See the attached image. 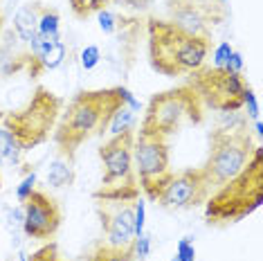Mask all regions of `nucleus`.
Masks as SVG:
<instances>
[{
    "label": "nucleus",
    "mask_w": 263,
    "mask_h": 261,
    "mask_svg": "<svg viewBox=\"0 0 263 261\" xmlns=\"http://www.w3.org/2000/svg\"><path fill=\"white\" fill-rule=\"evenodd\" d=\"M254 151L256 144L252 135L241 126L212 130L209 133V153L205 164H202L212 194L218 187H223L227 180L241 174L250 160L254 158Z\"/></svg>",
    "instance_id": "obj_5"
},
{
    "label": "nucleus",
    "mask_w": 263,
    "mask_h": 261,
    "mask_svg": "<svg viewBox=\"0 0 263 261\" xmlns=\"http://www.w3.org/2000/svg\"><path fill=\"white\" fill-rule=\"evenodd\" d=\"M169 23L182 32L212 41V29L225 18V7L218 0H169Z\"/></svg>",
    "instance_id": "obj_12"
},
{
    "label": "nucleus",
    "mask_w": 263,
    "mask_h": 261,
    "mask_svg": "<svg viewBox=\"0 0 263 261\" xmlns=\"http://www.w3.org/2000/svg\"><path fill=\"white\" fill-rule=\"evenodd\" d=\"M124 106L119 86L101 90H81L70 99L61 122L54 130V144L59 156L74 160L83 142L108 128L112 115Z\"/></svg>",
    "instance_id": "obj_1"
},
{
    "label": "nucleus",
    "mask_w": 263,
    "mask_h": 261,
    "mask_svg": "<svg viewBox=\"0 0 263 261\" xmlns=\"http://www.w3.org/2000/svg\"><path fill=\"white\" fill-rule=\"evenodd\" d=\"M61 108H63L61 97L52 90H47V88L39 86L29 97V102L21 110L7 113L3 117V122L5 128L18 142L21 149L29 151L50 138V130L54 128Z\"/></svg>",
    "instance_id": "obj_6"
},
{
    "label": "nucleus",
    "mask_w": 263,
    "mask_h": 261,
    "mask_svg": "<svg viewBox=\"0 0 263 261\" xmlns=\"http://www.w3.org/2000/svg\"><path fill=\"white\" fill-rule=\"evenodd\" d=\"M209 196H212V189L202 167L182 169L171 171L169 180L164 182L162 192L155 198V205L164 210H191V207L205 205Z\"/></svg>",
    "instance_id": "obj_11"
},
{
    "label": "nucleus",
    "mask_w": 263,
    "mask_h": 261,
    "mask_svg": "<svg viewBox=\"0 0 263 261\" xmlns=\"http://www.w3.org/2000/svg\"><path fill=\"white\" fill-rule=\"evenodd\" d=\"M5 115H7V113H5V110H0V120H3V117H5Z\"/></svg>",
    "instance_id": "obj_35"
},
{
    "label": "nucleus",
    "mask_w": 263,
    "mask_h": 261,
    "mask_svg": "<svg viewBox=\"0 0 263 261\" xmlns=\"http://www.w3.org/2000/svg\"><path fill=\"white\" fill-rule=\"evenodd\" d=\"M205 117V106L191 86H178L160 95H153L146 106V115L140 130L169 138L182 126H198Z\"/></svg>",
    "instance_id": "obj_4"
},
{
    "label": "nucleus",
    "mask_w": 263,
    "mask_h": 261,
    "mask_svg": "<svg viewBox=\"0 0 263 261\" xmlns=\"http://www.w3.org/2000/svg\"><path fill=\"white\" fill-rule=\"evenodd\" d=\"M176 257L178 261H196V248L189 236H182L176 246Z\"/></svg>",
    "instance_id": "obj_28"
},
{
    "label": "nucleus",
    "mask_w": 263,
    "mask_h": 261,
    "mask_svg": "<svg viewBox=\"0 0 263 261\" xmlns=\"http://www.w3.org/2000/svg\"><path fill=\"white\" fill-rule=\"evenodd\" d=\"M146 34L151 68L164 77H189L205 65L212 50L209 39L191 36L169 21L148 18Z\"/></svg>",
    "instance_id": "obj_2"
},
{
    "label": "nucleus",
    "mask_w": 263,
    "mask_h": 261,
    "mask_svg": "<svg viewBox=\"0 0 263 261\" xmlns=\"http://www.w3.org/2000/svg\"><path fill=\"white\" fill-rule=\"evenodd\" d=\"M18 261H29V254H25L21 250V254H18Z\"/></svg>",
    "instance_id": "obj_33"
},
{
    "label": "nucleus",
    "mask_w": 263,
    "mask_h": 261,
    "mask_svg": "<svg viewBox=\"0 0 263 261\" xmlns=\"http://www.w3.org/2000/svg\"><path fill=\"white\" fill-rule=\"evenodd\" d=\"M29 261H61V257H59V248L57 243H45L43 248H39L34 254H29Z\"/></svg>",
    "instance_id": "obj_26"
},
{
    "label": "nucleus",
    "mask_w": 263,
    "mask_h": 261,
    "mask_svg": "<svg viewBox=\"0 0 263 261\" xmlns=\"http://www.w3.org/2000/svg\"><path fill=\"white\" fill-rule=\"evenodd\" d=\"M243 106L248 108V117H250V120H259L261 108H259V102H256V95H254V90L250 86L243 90Z\"/></svg>",
    "instance_id": "obj_29"
},
{
    "label": "nucleus",
    "mask_w": 263,
    "mask_h": 261,
    "mask_svg": "<svg viewBox=\"0 0 263 261\" xmlns=\"http://www.w3.org/2000/svg\"><path fill=\"white\" fill-rule=\"evenodd\" d=\"M225 70L243 74V54H241L238 50H234V52L230 54V59H227V63H225Z\"/></svg>",
    "instance_id": "obj_30"
},
{
    "label": "nucleus",
    "mask_w": 263,
    "mask_h": 261,
    "mask_svg": "<svg viewBox=\"0 0 263 261\" xmlns=\"http://www.w3.org/2000/svg\"><path fill=\"white\" fill-rule=\"evenodd\" d=\"M133 124H135V110H130L128 106H122V108L112 115V120L106 130H108L112 138V135H119V133H124V130H130Z\"/></svg>",
    "instance_id": "obj_20"
},
{
    "label": "nucleus",
    "mask_w": 263,
    "mask_h": 261,
    "mask_svg": "<svg viewBox=\"0 0 263 261\" xmlns=\"http://www.w3.org/2000/svg\"><path fill=\"white\" fill-rule=\"evenodd\" d=\"M23 153L25 151L18 146L14 135L5 126H0V164H11V167H16V164H21Z\"/></svg>",
    "instance_id": "obj_16"
},
{
    "label": "nucleus",
    "mask_w": 263,
    "mask_h": 261,
    "mask_svg": "<svg viewBox=\"0 0 263 261\" xmlns=\"http://www.w3.org/2000/svg\"><path fill=\"white\" fill-rule=\"evenodd\" d=\"M23 210H25L23 232H25V236H29V239L50 241L52 236L59 232V228H61V221H63L61 207L45 192L34 189L32 196L23 203Z\"/></svg>",
    "instance_id": "obj_13"
},
{
    "label": "nucleus",
    "mask_w": 263,
    "mask_h": 261,
    "mask_svg": "<svg viewBox=\"0 0 263 261\" xmlns=\"http://www.w3.org/2000/svg\"><path fill=\"white\" fill-rule=\"evenodd\" d=\"M151 243H153V236L148 234V232H142L137 239L133 241V254H135V259H140V261H144L148 254H151Z\"/></svg>",
    "instance_id": "obj_25"
},
{
    "label": "nucleus",
    "mask_w": 263,
    "mask_h": 261,
    "mask_svg": "<svg viewBox=\"0 0 263 261\" xmlns=\"http://www.w3.org/2000/svg\"><path fill=\"white\" fill-rule=\"evenodd\" d=\"M254 133H256V138H263V124H261V117L259 120H254Z\"/></svg>",
    "instance_id": "obj_32"
},
{
    "label": "nucleus",
    "mask_w": 263,
    "mask_h": 261,
    "mask_svg": "<svg viewBox=\"0 0 263 261\" xmlns=\"http://www.w3.org/2000/svg\"><path fill=\"white\" fill-rule=\"evenodd\" d=\"M171 261H178V257H176V254H173V257H171Z\"/></svg>",
    "instance_id": "obj_37"
},
{
    "label": "nucleus",
    "mask_w": 263,
    "mask_h": 261,
    "mask_svg": "<svg viewBox=\"0 0 263 261\" xmlns=\"http://www.w3.org/2000/svg\"><path fill=\"white\" fill-rule=\"evenodd\" d=\"M36 34L43 39H59L61 36V16L57 9H50L43 5V11L36 23Z\"/></svg>",
    "instance_id": "obj_17"
},
{
    "label": "nucleus",
    "mask_w": 263,
    "mask_h": 261,
    "mask_svg": "<svg viewBox=\"0 0 263 261\" xmlns=\"http://www.w3.org/2000/svg\"><path fill=\"white\" fill-rule=\"evenodd\" d=\"M101 61V50L97 45H86L79 54V63L83 70H95Z\"/></svg>",
    "instance_id": "obj_22"
},
{
    "label": "nucleus",
    "mask_w": 263,
    "mask_h": 261,
    "mask_svg": "<svg viewBox=\"0 0 263 261\" xmlns=\"http://www.w3.org/2000/svg\"><path fill=\"white\" fill-rule=\"evenodd\" d=\"M88 261H135L133 248H115L108 243H99L95 246Z\"/></svg>",
    "instance_id": "obj_18"
},
{
    "label": "nucleus",
    "mask_w": 263,
    "mask_h": 261,
    "mask_svg": "<svg viewBox=\"0 0 263 261\" xmlns=\"http://www.w3.org/2000/svg\"><path fill=\"white\" fill-rule=\"evenodd\" d=\"M218 3H220V5H223V7H225V5H227V3H230V0H218Z\"/></svg>",
    "instance_id": "obj_34"
},
{
    "label": "nucleus",
    "mask_w": 263,
    "mask_h": 261,
    "mask_svg": "<svg viewBox=\"0 0 263 261\" xmlns=\"http://www.w3.org/2000/svg\"><path fill=\"white\" fill-rule=\"evenodd\" d=\"M133 140H135V130L130 128L119 135H112L108 142H104L99 146V160L104 164V171H101V187L97 192L104 194L140 192L133 167Z\"/></svg>",
    "instance_id": "obj_9"
},
{
    "label": "nucleus",
    "mask_w": 263,
    "mask_h": 261,
    "mask_svg": "<svg viewBox=\"0 0 263 261\" xmlns=\"http://www.w3.org/2000/svg\"><path fill=\"white\" fill-rule=\"evenodd\" d=\"M0 23H3V18H0Z\"/></svg>",
    "instance_id": "obj_39"
},
{
    "label": "nucleus",
    "mask_w": 263,
    "mask_h": 261,
    "mask_svg": "<svg viewBox=\"0 0 263 261\" xmlns=\"http://www.w3.org/2000/svg\"><path fill=\"white\" fill-rule=\"evenodd\" d=\"M187 86L194 88V92L207 108L218 113H238L243 108V90L248 88V81L238 72L202 65L200 70L189 74Z\"/></svg>",
    "instance_id": "obj_7"
},
{
    "label": "nucleus",
    "mask_w": 263,
    "mask_h": 261,
    "mask_svg": "<svg viewBox=\"0 0 263 261\" xmlns=\"http://www.w3.org/2000/svg\"><path fill=\"white\" fill-rule=\"evenodd\" d=\"M41 11H43V5L41 3H25L18 11H16V16H14V34L18 36V41L27 43V41L36 34V23H39Z\"/></svg>",
    "instance_id": "obj_14"
},
{
    "label": "nucleus",
    "mask_w": 263,
    "mask_h": 261,
    "mask_svg": "<svg viewBox=\"0 0 263 261\" xmlns=\"http://www.w3.org/2000/svg\"><path fill=\"white\" fill-rule=\"evenodd\" d=\"M0 192H3V178H0Z\"/></svg>",
    "instance_id": "obj_36"
},
{
    "label": "nucleus",
    "mask_w": 263,
    "mask_h": 261,
    "mask_svg": "<svg viewBox=\"0 0 263 261\" xmlns=\"http://www.w3.org/2000/svg\"><path fill=\"white\" fill-rule=\"evenodd\" d=\"M74 182V160L57 156L47 167V185L63 189Z\"/></svg>",
    "instance_id": "obj_15"
},
{
    "label": "nucleus",
    "mask_w": 263,
    "mask_h": 261,
    "mask_svg": "<svg viewBox=\"0 0 263 261\" xmlns=\"http://www.w3.org/2000/svg\"><path fill=\"white\" fill-rule=\"evenodd\" d=\"M126 21H128L126 16H119V14H115V11H110V9H99L97 11V25H99V29L106 34V36L117 34L119 29L124 27V23Z\"/></svg>",
    "instance_id": "obj_19"
},
{
    "label": "nucleus",
    "mask_w": 263,
    "mask_h": 261,
    "mask_svg": "<svg viewBox=\"0 0 263 261\" xmlns=\"http://www.w3.org/2000/svg\"><path fill=\"white\" fill-rule=\"evenodd\" d=\"M110 3L112 0H70L77 18H88L90 14H97L99 9H106V5Z\"/></svg>",
    "instance_id": "obj_21"
},
{
    "label": "nucleus",
    "mask_w": 263,
    "mask_h": 261,
    "mask_svg": "<svg viewBox=\"0 0 263 261\" xmlns=\"http://www.w3.org/2000/svg\"><path fill=\"white\" fill-rule=\"evenodd\" d=\"M7 261H14V259H7Z\"/></svg>",
    "instance_id": "obj_38"
},
{
    "label": "nucleus",
    "mask_w": 263,
    "mask_h": 261,
    "mask_svg": "<svg viewBox=\"0 0 263 261\" xmlns=\"http://www.w3.org/2000/svg\"><path fill=\"white\" fill-rule=\"evenodd\" d=\"M140 192L133 194H104L95 192L97 214L101 230L106 234V243L115 248H133L135 225H133V203Z\"/></svg>",
    "instance_id": "obj_10"
},
{
    "label": "nucleus",
    "mask_w": 263,
    "mask_h": 261,
    "mask_svg": "<svg viewBox=\"0 0 263 261\" xmlns=\"http://www.w3.org/2000/svg\"><path fill=\"white\" fill-rule=\"evenodd\" d=\"M34 189H36V171H29V174L23 178V182L18 185V189H16V200L23 205L29 196H32Z\"/></svg>",
    "instance_id": "obj_24"
},
{
    "label": "nucleus",
    "mask_w": 263,
    "mask_h": 261,
    "mask_svg": "<svg viewBox=\"0 0 263 261\" xmlns=\"http://www.w3.org/2000/svg\"><path fill=\"white\" fill-rule=\"evenodd\" d=\"M119 95H122V102H124V106H128L130 110H135V113H137V110L142 108V104L137 102V99H135V95L130 92L126 86H119Z\"/></svg>",
    "instance_id": "obj_31"
},
{
    "label": "nucleus",
    "mask_w": 263,
    "mask_h": 261,
    "mask_svg": "<svg viewBox=\"0 0 263 261\" xmlns=\"http://www.w3.org/2000/svg\"><path fill=\"white\" fill-rule=\"evenodd\" d=\"M232 52H234V47L230 45V41H220V43L214 47L212 65H214V68H225V63H227V59H230Z\"/></svg>",
    "instance_id": "obj_27"
},
{
    "label": "nucleus",
    "mask_w": 263,
    "mask_h": 261,
    "mask_svg": "<svg viewBox=\"0 0 263 261\" xmlns=\"http://www.w3.org/2000/svg\"><path fill=\"white\" fill-rule=\"evenodd\" d=\"M133 167L137 176V185L146 194L148 200L158 198L162 192L164 182L171 176V162H169V144L166 138L140 130L133 140Z\"/></svg>",
    "instance_id": "obj_8"
},
{
    "label": "nucleus",
    "mask_w": 263,
    "mask_h": 261,
    "mask_svg": "<svg viewBox=\"0 0 263 261\" xmlns=\"http://www.w3.org/2000/svg\"><path fill=\"white\" fill-rule=\"evenodd\" d=\"M205 221L214 228L238 223L263 205V146L256 144L254 158L241 174L227 180L207 198Z\"/></svg>",
    "instance_id": "obj_3"
},
{
    "label": "nucleus",
    "mask_w": 263,
    "mask_h": 261,
    "mask_svg": "<svg viewBox=\"0 0 263 261\" xmlns=\"http://www.w3.org/2000/svg\"><path fill=\"white\" fill-rule=\"evenodd\" d=\"M133 225H135V239H137L144 232V225H146V203L142 196H137L133 203Z\"/></svg>",
    "instance_id": "obj_23"
}]
</instances>
